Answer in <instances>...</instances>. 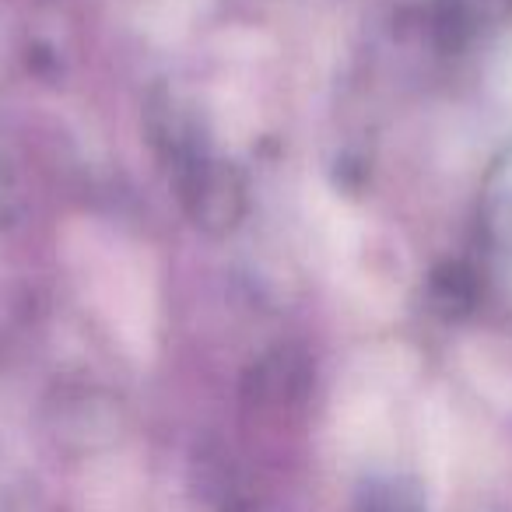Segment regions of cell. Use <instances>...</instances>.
<instances>
[{"label": "cell", "mask_w": 512, "mask_h": 512, "mask_svg": "<svg viewBox=\"0 0 512 512\" xmlns=\"http://www.w3.org/2000/svg\"><path fill=\"white\" fill-rule=\"evenodd\" d=\"M358 512H428L425 498L407 481H372L358 498Z\"/></svg>", "instance_id": "cell-1"}]
</instances>
